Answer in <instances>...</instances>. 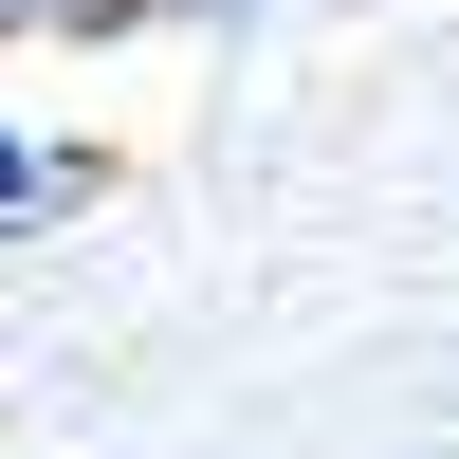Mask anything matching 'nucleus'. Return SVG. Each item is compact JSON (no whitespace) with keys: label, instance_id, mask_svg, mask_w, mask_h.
<instances>
[{"label":"nucleus","instance_id":"nucleus-3","mask_svg":"<svg viewBox=\"0 0 459 459\" xmlns=\"http://www.w3.org/2000/svg\"><path fill=\"white\" fill-rule=\"evenodd\" d=\"M239 19H276V0H166V37H239Z\"/></svg>","mask_w":459,"mask_h":459},{"label":"nucleus","instance_id":"nucleus-1","mask_svg":"<svg viewBox=\"0 0 459 459\" xmlns=\"http://www.w3.org/2000/svg\"><path fill=\"white\" fill-rule=\"evenodd\" d=\"M110 184V147H74V129H37L19 92H0V239H37V221H74Z\"/></svg>","mask_w":459,"mask_h":459},{"label":"nucleus","instance_id":"nucleus-4","mask_svg":"<svg viewBox=\"0 0 459 459\" xmlns=\"http://www.w3.org/2000/svg\"><path fill=\"white\" fill-rule=\"evenodd\" d=\"M423 459H459V441H423Z\"/></svg>","mask_w":459,"mask_h":459},{"label":"nucleus","instance_id":"nucleus-2","mask_svg":"<svg viewBox=\"0 0 459 459\" xmlns=\"http://www.w3.org/2000/svg\"><path fill=\"white\" fill-rule=\"evenodd\" d=\"M19 37H166V0H0V56Z\"/></svg>","mask_w":459,"mask_h":459}]
</instances>
